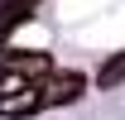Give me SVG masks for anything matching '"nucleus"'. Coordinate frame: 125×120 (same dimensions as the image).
Masks as SVG:
<instances>
[{
	"label": "nucleus",
	"instance_id": "obj_1",
	"mask_svg": "<svg viewBox=\"0 0 125 120\" xmlns=\"http://www.w3.org/2000/svg\"><path fill=\"white\" fill-rule=\"evenodd\" d=\"M34 91H39L43 106H67V101H77L82 91H87V77L82 72H43L34 82Z\"/></svg>",
	"mask_w": 125,
	"mask_h": 120
},
{
	"label": "nucleus",
	"instance_id": "obj_2",
	"mask_svg": "<svg viewBox=\"0 0 125 120\" xmlns=\"http://www.w3.org/2000/svg\"><path fill=\"white\" fill-rule=\"evenodd\" d=\"M120 77H125V58H111L106 67H101V87H115Z\"/></svg>",
	"mask_w": 125,
	"mask_h": 120
}]
</instances>
